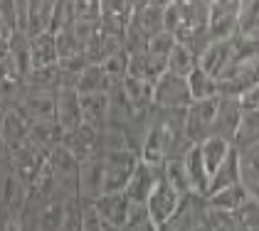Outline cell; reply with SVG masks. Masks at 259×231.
Instances as JSON below:
<instances>
[{
	"label": "cell",
	"instance_id": "1",
	"mask_svg": "<svg viewBox=\"0 0 259 231\" xmlns=\"http://www.w3.org/2000/svg\"><path fill=\"white\" fill-rule=\"evenodd\" d=\"M101 160V194L123 192L126 182L139 165V153L134 150H114V153H99Z\"/></svg>",
	"mask_w": 259,
	"mask_h": 231
},
{
	"label": "cell",
	"instance_id": "2",
	"mask_svg": "<svg viewBox=\"0 0 259 231\" xmlns=\"http://www.w3.org/2000/svg\"><path fill=\"white\" fill-rule=\"evenodd\" d=\"M190 103H193V98H190V89H188V79L163 72L153 81V106L156 108L185 111Z\"/></svg>",
	"mask_w": 259,
	"mask_h": 231
},
{
	"label": "cell",
	"instance_id": "3",
	"mask_svg": "<svg viewBox=\"0 0 259 231\" xmlns=\"http://www.w3.org/2000/svg\"><path fill=\"white\" fill-rule=\"evenodd\" d=\"M218 98H205V101H193L185 108V135L193 145H198L202 140H207L212 135L215 126V116H218Z\"/></svg>",
	"mask_w": 259,
	"mask_h": 231
},
{
	"label": "cell",
	"instance_id": "4",
	"mask_svg": "<svg viewBox=\"0 0 259 231\" xmlns=\"http://www.w3.org/2000/svg\"><path fill=\"white\" fill-rule=\"evenodd\" d=\"M185 197H180L165 180H163V172H160L158 182H156V187L151 190L148 194V199H146V209H148V219H151V224L158 229L163 226L173 214L178 212L180 202H183Z\"/></svg>",
	"mask_w": 259,
	"mask_h": 231
},
{
	"label": "cell",
	"instance_id": "5",
	"mask_svg": "<svg viewBox=\"0 0 259 231\" xmlns=\"http://www.w3.org/2000/svg\"><path fill=\"white\" fill-rule=\"evenodd\" d=\"M239 8L242 3L237 0H215L210 3V25L207 32L215 42L237 37V22H239Z\"/></svg>",
	"mask_w": 259,
	"mask_h": 231
},
{
	"label": "cell",
	"instance_id": "6",
	"mask_svg": "<svg viewBox=\"0 0 259 231\" xmlns=\"http://www.w3.org/2000/svg\"><path fill=\"white\" fill-rule=\"evenodd\" d=\"M128 197L123 192H109V194H101L99 199L94 202V209L99 214L101 224L106 226H114V229H126L128 224Z\"/></svg>",
	"mask_w": 259,
	"mask_h": 231
},
{
	"label": "cell",
	"instance_id": "7",
	"mask_svg": "<svg viewBox=\"0 0 259 231\" xmlns=\"http://www.w3.org/2000/svg\"><path fill=\"white\" fill-rule=\"evenodd\" d=\"M160 172H163V165H160V167H153V165L139 160V165H136V170L131 175V180H128L126 187H123V194L128 197V202H134V204H146L151 190H153L156 182H158Z\"/></svg>",
	"mask_w": 259,
	"mask_h": 231
},
{
	"label": "cell",
	"instance_id": "8",
	"mask_svg": "<svg viewBox=\"0 0 259 231\" xmlns=\"http://www.w3.org/2000/svg\"><path fill=\"white\" fill-rule=\"evenodd\" d=\"M55 123L60 133H72L81 126L79 94L74 89H60L57 91V108H55Z\"/></svg>",
	"mask_w": 259,
	"mask_h": 231
},
{
	"label": "cell",
	"instance_id": "9",
	"mask_svg": "<svg viewBox=\"0 0 259 231\" xmlns=\"http://www.w3.org/2000/svg\"><path fill=\"white\" fill-rule=\"evenodd\" d=\"M239 160V185L244 187L247 197L259 204V143L237 150Z\"/></svg>",
	"mask_w": 259,
	"mask_h": 231
},
{
	"label": "cell",
	"instance_id": "10",
	"mask_svg": "<svg viewBox=\"0 0 259 231\" xmlns=\"http://www.w3.org/2000/svg\"><path fill=\"white\" fill-rule=\"evenodd\" d=\"M239 98H230V96H220L218 103V116H215V126H212V135L227 140L230 145L235 143V133H237L239 126Z\"/></svg>",
	"mask_w": 259,
	"mask_h": 231
},
{
	"label": "cell",
	"instance_id": "11",
	"mask_svg": "<svg viewBox=\"0 0 259 231\" xmlns=\"http://www.w3.org/2000/svg\"><path fill=\"white\" fill-rule=\"evenodd\" d=\"M235 57V39H222V42H212L198 59V67L202 72H207L210 77L220 79L225 74V69L230 67V62Z\"/></svg>",
	"mask_w": 259,
	"mask_h": 231
},
{
	"label": "cell",
	"instance_id": "12",
	"mask_svg": "<svg viewBox=\"0 0 259 231\" xmlns=\"http://www.w3.org/2000/svg\"><path fill=\"white\" fill-rule=\"evenodd\" d=\"M79 108H81V123L101 131L109 123V111H111V96L109 94H84L79 96Z\"/></svg>",
	"mask_w": 259,
	"mask_h": 231
},
{
	"label": "cell",
	"instance_id": "13",
	"mask_svg": "<svg viewBox=\"0 0 259 231\" xmlns=\"http://www.w3.org/2000/svg\"><path fill=\"white\" fill-rule=\"evenodd\" d=\"M97 140H99V131H94V128H89V126L81 123L77 131L62 135L60 143L74 155L79 162H84V160H89V157H94V155L99 153V150H97Z\"/></svg>",
	"mask_w": 259,
	"mask_h": 231
},
{
	"label": "cell",
	"instance_id": "14",
	"mask_svg": "<svg viewBox=\"0 0 259 231\" xmlns=\"http://www.w3.org/2000/svg\"><path fill=\"white\" fill-rule=\"evenodd\" d=\"M101 197V160L99 153L89 160L79 162V190H77V199L79 202H97Z\"/></svg>",
	"mask_w": 259,
	"mask_h": 231
},
{
	"label": "cell",
	"instance_id": "15",
	"mask_svg": "<svg viewBox=\"0 0 259 231\" xmlns=\"http://www.w3.org/2000/svg\"><path fill=\"white\" fill-rule=\"evenodd\" d=\"M116 86H121V84H116L114 79L109 77L101 64H87L84 72L79 74V79H77L74 91H77L79 96H84V94H101V91L109 94V91H114Z\"/></svg>",
	"mask_w": 259,
	"mask_h": 231
},
{
	"label": "cell",
	"instance_id": "16",
	"mask_svg": "<svg viewBox=\"0 0 259 231\" xmlns=\"http://www.w3.org/2000/svg\"><path fill=\"white\" fill-rule=\"evenodd\" d=\"M183 165L188 172V182L195 197H207V187H210V175L205 170L202 155H200V145H190L185 155H183Z\"/></svg>",
	"mask_w": 259,
	"mask_h": 231
},
{
	"label": "cell",
	"instance_id": "17",
	"mask_svg": "<svg viewBox=\"0 0 259 231\" xmlns=\"http://www.w3.org/2000/svg\"><path fill=\"white\" fill-rule=\"evenodd\" d=\"M239 185V160H237V148L232 145V150L227 153V157L222 160L218 170L210 177V187H207V197L215 192H222L227 187H235Z\"/></svg>",
	"mask_w": 259,
	"mask_h": 231
},
{
	"label": "cell",
	"instance_id": "18",
	"mask_svg": "<svg viewBox=\"0 0 259 231\" xmlns=\"http://www.w3.org/2000/svg\"><path fill=\"white\" fill-rule=\"evenodd\" d=\"M52 13H55V3H50V0L27 3V37H37V35L50 32Z\"/></svg>",
	"mask_w": 259,
	"mask_h": 231
},
{
	"label": "cell",
	"instance_id": "19",
	"mask_svg": "<svg viewBox=\"0 0 259 231\" xmlns=\"http://www.w3.org/2000/svg\"><path fill=\"white\" fill-rule=\"evenodd\" d=\"M30 64H32V69L57 64V44H55V35L52 32L30 37Z\"/></svg>",
	"mask_w": 259,
	"mask_h": 231
},
{
	"label": "cell",
	"instance_id": "20",
	"mask_svg": "<svg viewBox=\"0 0 259 231\" xmlns=\"http://www.w3.org/2000/svg\"><path fill=\"white\" fill-rule=\"evenodd\" d=\"M205 202H207L210 209L237 214L239 209L249 202V197H247L242 185H235V187H227V190H222V192H215V194H210V197H205Z\"/></svg>",
	"mask_w": 259,
	"mask_h": 231
},
{
	"label": "cell",
	"instance_id": "21",
	"mask_svg": "<svg viewBox=\"0 0 259 231\" xmlns=\"http://www.w3.org/2000/svg\"><path fill=\"white\" fill-rule=\"evenodd\" d=\"M198 145H200L202 162H205V170H207V175L212 177V172L222 165V160H225L227 153L232 150V145H230L227 140H222V138H215V135H210L207 140H202V143H198Z\"/></svg>",
	"mask_w": 259,
	"mask_h": 231
},
{
	"label": "cell",
	"instance_id": "22",
	"mask_svg": "<svg viewBox=\"0 0 259 231\" xmlns=\"http://www.w3.org/2000/svg\"><path fill=\"white\" fill-rule=\"evenodd\" d=\"M257 143H259V108H254V111H242L232 145L237 150H242V148H249V145H257Z\"/></svg>",
	"mask_w": 259,
	"mask_h": 231
},
{
	"label": "cell",
	"instance_id": "23",
	"mask_svg": "<svg viewBox=\"0 0 259 231\" xmlns=\"http://www.w3.org/2000/svg\"><path fill=\"white\" fill-rule=\"evenodd\" d=\"M188 89L193 101H205V98H218L220 96V84L215 77H210L207 72H202L195 67V72L188 77Z\"/></svg>",
	"mask_w": 259,
	"mask_h": 231
},
{
	"label": "cell",
	"instance_id": "24",
	"mask_svg": "<svg viewBox=\"0 0 259 231\" xmlns=\"http://www.w3.org/2000/svg\"><path fill=\"white\" fill-rule=\"evenodd\" d=\"M195 67H198V59H195V54H193L185 44L176 42V47H173V49H170V54H168L165 72H170V74H176V77L188 79L193 72H195Z\"/></svg>",
	"mask_w": 259,
	"mask_h": 231
},
{
	"label": "cell",
	"instance_id": "25",
	"mask_svg": "<svg viewBox=\"0 0 259 231\" xmlns=\"http://www.w3.org/2000/svg\"><path fill=\"white\" fill-rule=\"evenodd\" d=\"M163 180L180 194V197H190V182H188V172H185V165H183V157H170L163 162Z\"/></svg>",
	"mask_w": 259,
	"mask_h": 231
},
{
	"label": "cell",
	"instance_id": "26",
	"mask_svg": "<svg viewBox=\"0 0 259 231\" xmlns=\"http://www.w3.org/2000/svg\"><path fill=\"white\" fill-rule=\"evenodd\" d=\"M62 30H74V3H55V13H52V35H57Z\"/></svg>",
	"mask_w": 259,
	"mask_h": 231
},
{
	"label": "cell",
	"instance_id": "27",
	"mask_svg": "<svg viewBox=\"0 0 259 231\" xmlns=\"http://www.w3.org/2000/svg\"><path fill=\"white\" fill-rule=\"evenodd\" d=\"M235 219H237L239 231H259V204L249 199V202L235 214Z\"/></svg>",
	"mask_w": 259,
	"mask_h": 231
},
{
	"label": "cell",
	"instance_id": "28",
	"mask_svg": "<svg viewBox=\"0 0 259 231\" xmlns=\"http://www.w3.org/2000/svg\"><path fill=\"white\" fill-rule=\"evenodd\" d=\"M79 209H81V231H104V224H101L99 214H97L92 202H79Z\"/></svg>",
	"mask_w": 259,
	"mask_h": 231
},
{
	"label": "cell",
	"instance_id": "29",
	"mask_svg": "<svg viewBox=\"0 0 259 231\" xmlns=\"http://www.w3.org/2000/svg\"><path fill=\"white\" fill-rule=\"evenodd\" d=\"M0 18L5 20L8 27L15 32L18 30V3H10V0L0 3Z\"/></svg>",
	"mask_w": 259,
	"mask_h": 231
},
{
	"label": "cell",
	"instance_id": "30",
	"mask_svg": "<svg viewBox=\"0 0 259 231\" xmlns=\"http://www.w3.org/2000/svg\"><path fill=\"white\" fill-rule=\"evenodd\" d=\"M123 231H158L151 221H143V224H139V226H128V229H123Z\"/></svg>",
	"mask_w": 259,
	"mask_h": 231
},
{
	"label": "cell",
	"instance_id": "31",
	"mask_svg": "<svg viewBox=\"0 0 259 231\" xmlns=\"http://www.w3.org/2000/svg\"><path fill=\"white\" fill-rule=\"evenodd\" d=\"M104 231H123V229H114V226H106V224H104Z\"/></svg>",
	"mask_w": 259,
	"mask_h": 231
}]
</instances>
